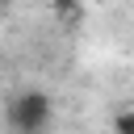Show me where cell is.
Listing matches in <instances>:
<instances>
[{
    "label": "cell",
    "instance_id": "1",
    "mask_svg": "<svg viewBox=\"0 0 134 134\" xmlns=\"http://www.w3.org/2000/svg\"><path fill=\"white\" fill-rule=\"evenodd\" d=\"M8 121L25 134L50 126V96L46 92H21L17 100H8Z\"/></svg>",
    "mask_w": 134,
    "mask_h": 134
}]
</instances>
